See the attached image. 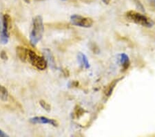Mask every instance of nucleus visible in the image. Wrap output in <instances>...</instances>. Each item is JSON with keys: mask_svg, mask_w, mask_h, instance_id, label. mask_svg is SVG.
Returning <instances> with one entry per match:
<instances>
[{"mask_svg": "<svg viewBox=\"0 0 155 137\" xmlns=\"http://www.w3.org/2000/svg\"><path fill=\"white\" fill-rule=\"evenodd\" d=\"M44 26L43 18L41 16L37 15L32 20V29L30 34V42L32 46H36L43 37Z\"/></svg>", "mask_w": 155, "mask_h": 137, "instance_id": "nucleus-1", "label": "nucleus"}, {"mask_svg": "<svg viewBox=\"0 0 155 137\" xmlns=\"http://www.w3.org/2000/svg\"><path fill=\"white\" fill-rule=\"evenodd\" d=\"M26 61H28L32 66L41 71L45 70L48 66V62L46 58L39 56L31 49H28Z\"/></svg>", "mask_w": 155, "mask_h": 137, "instance_id": "nucleus-2", "label": "nucleus"}, {"mask_svg": "<svg viewBox=\"0 0 155 137\" xmlns=\"http://www.w3.org/2000/svg\"><path fill=\"white\" fill-rule=\"evenodd\" d=\"M126 16L131 21L135 22L136 24L141 25L143 26L151 27L154 24L153 22L150 19H149L148 17L136 11H128L126 13Z\"/></svg>", "mask_w": 155, "mask_h": 137, "instance_id": "nucleus-3", "label": "nucleus"}, {"mask_svg": "<svg viewBox=\"0 0 155 137\" xmlns=\"http://www.w3.org/2000/svg\"><path fill=\"white\" fill-rule=\"evenodd\" d=\"M71 23L77 26L90 28L93 24V20L90 17H83L79 15H73L71 17Z\"/></svg>", "mask_w": 155, "mask_h": 137, "instance_id": "nucleus-4", "label": "nucleus"}, {"mask_svg": "<svg viewBox=\"0 0 155 137\" xmlns=\"http://www.w3.org/2000/svg\"><path fill=\"white\" fill-rule=\"evenodd\" d=\"M11 24V17L8 14L3 16V29L1 35V42L2 44H7L9 39V29Z\"/></svg>", "mask_w": 155, "mask_h": 137, "instance_id": "nucleus-5", "label": "nucleus"}, {"mask_svg": "<svg viewBox=\"0 0 155 137\" xmlns=\"http://www.w3.org/2000/svg\"><path fill=\"white\" fill-rule=\"evenodd\" d=\"M30 122L33 124H49L54 127L58 126L57 122L52 118H48L45 116H35L30 118Z\"/></svg>", "mask_w": 155, "mask_h": 137, "instance_id": "nucleus-6", "label": "nucleus"}, {"mask_svg": "<svg viewBox=\"0 0 155 137\" xmlns=\"http://www.w3.org/2000/svg\"><path fill=\"white\" fill-rule=\"evenodd\" d=\"M44 53L45 56V58H46L47 62H48V64H49L51 69H56L55 60H54V57L52 56L51 51L48 49H45L44 51Z\"/></svg>", "mask_w": 155, "mask_h": 137, "instance_id": "nucleus-7", "label": "nucleus"}, {"mask_svg": "<svg viewBox=\"0 0 155 137\" xmlns=\"http://www.w3.org/2000/svg\"><path fill=\"white\" fill-rule=\"evenodd\" d=\"M27 52H28V49L24 48V47L18 46L17 47L16 49V53L17 57L23 62H26Z\"/></svg>", "mask_w": 155, "mask_h": 137, "instance_id": "nucleus-8", "label": "nucleus"}, {"mask_svg": "<svg viewBox=\"0 0 155 137\" xmlns=\"http://www.w3.org/2000/svg\"><path fill=\"white\" fill-rule=\"evenodd\" d=\"M77 58H78L79 63L80 65H81L83 67H85L86 69H88L90 67V64L87 60V57L85 56L84 53H79L77 56Z\"/></svg>", "mask_w": 155, "mask_h": 137, "instance_id": "nucleus-9", "label": "nucleus"}, {"mask_svg": "<svg viewBox=\"0 0 155 137\" xmlns=\"http://www.w3.org/2000/svg\"><path fill=\"white\" fill-rule=\"evenodd\" d=\"M119 61L120 63L124 69H127L129 66V58L126 54L121 53L119 55Z\"/></svg>", "mask_w": 155, "mask_h": 137, "instance_id": "nucleus-10", "label": "nucleus"}, {"mask_svg": "<svg viewBox=\"0 0 155 137\" xmlns=\"http://www.w3.org/2000/svg\"><path fill=\"white\" fill-rule=\"evenodd\" d=\"M8 90H7L4 86H2L0 84V100L6 101L8 100Z\"/></svg>", "mask_w": 155, "mask_h": 137, "instance_id": "nucleus-11", "label": "nucleus"}, {"mask_svg": "<svg viewBox=\"0 0 155 137\" xmlns=\"http://www.w3.org/2000/svg\"><path fill=\"white\" fill-rule=\"evenodd\" d=\"M39 104H40V105L41 106V108L44 109L46 111H51V107L48 103H47L46 101H43V100H41V101H39Z\"/></svg>", "mask_w": 155, "mask_h": 137, "instance_id": "nucleus-12", "label": "nucleus"}, {"mask_svg": "<svg viewBox=\"0 0 155 137\" xmlns=\"http://www.w3.org/2000/svg\"><path fill=\"white\" fill-rule=\"evenodd\" d=\"M0 57H1V58L2 60H6L8 59V56H7V54L4 51H2L1 52V53H0Z\"/></svg>", "mask_w": 155, "mask_h": 137, "instance_id": "nucleus-13", "label": "nucleus"}, {"mask_svg": "<svg viewBox=\"0 0 155 137\" xmlns=\"http://www.w3.org/2000/svg\"><path fill=\"white\" fill-rule=\"evenodd\" d=\"M0 136H1V137H6V136H8L7 135L6 133H4L3 131L0 129Z\"/></svg>", "mask_w": 155, "mask_h": 137, "instance_id": "nucleus-14", "label": "nucleus"}, {"mask_svg": "<svg viewBox=\"0 0 155 137\" xmlns=\"http://www.w3.org/2000/svg\"><path fill=\"white\" fill-rule=\"evenodd\" d=\"M102 1H103L104 4H108L110 2V0H102Z\"/></svg>", "mask_w": 155, "mask_h": 137, "instance_id": "nucleus-15", "label": "nucleus"}, {"mask_svg": "<svg viewBox=\"0 0 155 137\" xmlns=\"http://www.w3.org/2000/svg\"><path fill=\"white\" fill-rule=\"evenodd\" d=\"M150 3H152V4L155 7V0H150Z\"/></svg>", "mask_w": 155, "mask_h": 137, "instance_id": "nucleus-16", "label": "nucleus"}, {"mask_svg": "<svg viewBox=\"0 0 155 137\" xmlns=\"http://www.w3.org/2000/svg\"><path fill=\"white\" fill-rule=\"evenodd\" d=\"M24 1L27 4H30V2H31V0H24Z\"/></svg>", "mask_w": 155, "mask_h": 137, "instance_id": "nucleus-17", "label": "nucleus"}, {"mask_svg": "<svg viewBox=\"0 0 155 137\" xmlns=\"http://www.w3.org/2000/svg\"><path fill=\"white\" fill-rule=\"evenodd\" d=\"M37 2H42V1H44V0H35Z\"/></svg>", "mask_w": 155, "mask_h": 137, "instance_id": "nucleus-18", "label": "nucleus"}, {"mask_svg": "<svg viewBox=\"0 0 155 137\" xmlns=\"http://www.w3.org/2000/svg\"><path fill=\"white\" fill-rule=\"evenodd\" d=\"M62 1H66V0H62Z\"/></svg>", "mask_w": 155, "mask_h": 137, "instance_id": "nucleus-19", "label": "nucleus"}]
</instances>
